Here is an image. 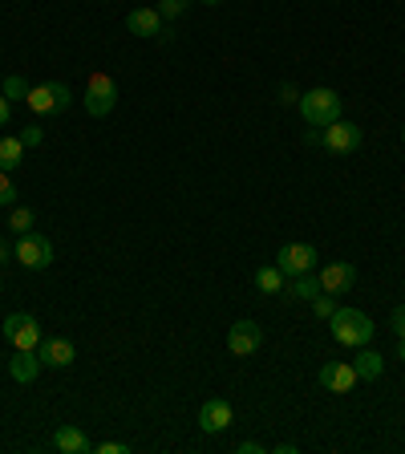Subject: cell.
Segmentation results:
<instances>
[{
  "mask_svg": "<svg viewBox=\"0 0 405 454\" xmlns=\"http://www.w3.org/2000/svg\"><path fill=\"white\" fill-rule=\"evenodd\" d=\"M329 325H332V337H337L340 345H349V349L369 345V340H373V329H378L361 309H337L329 317Z\"/></svg>",
  "mask_w": 405,
  "mask_h": 454,
  "instance_id": "cell-1",
  "label": "cell"
},
{
  "mask_svg": "<svg viewBox=\"0 0 405 454\" xmlns=\"http://www.w3.org/2000/svg\"><path fill=\"white\" fill-rule=\"evenodd\" d=\"M300 118L312 126V130H324V126H332L340 118V94L337 90H308V94H300Z\"/></svg>",
  "mask_w": 405,
  "mask_h": 454,
  "instance_id": "cell-2",
  "label": "cell"
},
{
  "mask_svg": "<svg viewBox=\"0 0 405 454\" xmlns=\"http://www.w3.org/2000/svg\"><path fill=\"white\" fill-rule=\"evenodd\" d=\"M69 102H74V90H69L66 82H45V85H33V90H28V110L41 114V118L69 110Z\"/></svg>",
  "mask_w": 405,
  "mask_h": 454,
  "instance_id": "cell-3",
  "label": "cell"
},
{
  "mask_svg": "<svg viewBox=\"0 0 405 454\" xmlns=\"http://www.w3.org/2000/svg\"><path fill=\"white\" fill-rule=\"evenodd\" d=\"M82 98H85V110L94 114V118H105V114L118 106V85H113L110 74H90Z\"/></svg>",
  "mask_w": 405,
  "mask_h": 454,
  "instance_id": "cell-4",
  "label": "cell"
},
{
  "mask_svg": "<svg viewBox=\"0 0 405 454\" xmlns=\"http://www.w3.org/2000/svg\"><path fill=\"white\" fill-rule=\"evenodd\" d=\"M12 260H20L25 268H49L53 264V244L37 231H28V236H17V247H12Z\"/></svg>",
  "mask_w": 405,
  "mask_h": 454,
  "instance_id": "cell-5",
  "label": "cell"
},
{
  "mask_svg": "<svg viewBox=\"0 0 405 454\" xmlns=\"http://www.w3.org/2000/svg\"><path fill=\"white\" fill-rule=\"evenodd\" d=\"M4 340H9L12 349H37L41 345L37 317H28V312H12L9 321H4Z\"/></svg>",
  "mask_w": 405,
  "mask_h": 454,
  "instance_id": "cell-6",
  "label": "cell"
},
{
  "mask_svg": "<svg viewBox=\"0 0 405 454\" xmlns=\"http://www.w3.org/2000/svg\"><path fill=\"white\" fill-rule=\"evenodd\" d=\"M276 268H280L284 276H304L316 268V247L312 244H284L280 252H276Z\"/></svg>",
  "mask_w": 405,
  "mask_h": 454,
  "instance_id": "cell-7",
  "label": "cell"
},
{
  "mask_svg": "<svg viewBox=\"0 0 405 454\" xmlns=\"http://www.w3.org/2000/svg\"><path fill=\"white\" fill-rule=\"evenodd\" d=\"M361 126H353V122H345V118H337L332 126H324V134H321V142H324V151H332V154H353L361 146Z\"/></svg>",
  "mask_w": 405,
  "mask_h": 454,
  "instance_id": "cell-8",
  "label": "cell"
},
{
  "mask_svg": "<svg viewBox=\"0 0 405 454\" xmlns=\"http://www.w3.org/2000/svg\"><path fill=\"white\" fill-rule=\"evenodd\" d=\"M260 345H264V329L255 321H236L227 329V349L236 353V357H252Z\"/></svg>",
  "mask_w": 405,
  "mask_h": 454,
  "instance_id": "cell-9",
  "label": "cell"
},
{
  "mask_svg": "<svg viewBox=\"0 0 405 454\" xmlns=\"http://www.w3.org/2000/svg\"><path fill=\"white\" fill-rule=\"evenodd\" d=\"M231 418H236V410H231L227 397H207L203 410H199V430L203 434H223L227 426H231Z\"/></svg>",
  "mask_w": 405,
  "mask_h": 454,
  "instance_id": "cell-10",
  "label": "cell"
},
{
  "mask_svg": "<svg viewBox=\"0 0 405 454\" xmlns=\"http://www.w3.org/2000/svg\"><path fill=\"white\" fill-rule=\"evenodd\" d=\"M321 293H329V296H340V293H349L353 284H357V268L353 264H345V260H332V264H324L321 268Z\"/></svg>",
  "mask_w": 405,
  "mask_h": 454,
  "instance_id": "cell-11",
  "label": "cell"
},
{
  "mask_svg": "<svg viewBox=\"0 0 405 454\" xmlns=\"http://www.w3.org/2000/svg\"><path fill=\"white\" fill-rule=\"evenodd\" d=\"M37 357H41V365H49V369H66V365H74L77 349L69 337H41Z\"/></svg>",
  "mask_w": 405,
  "mask_h": 454,
  "instance_id": "cell-12",
  "label": "cell"
},
{
  "mask_svg": "<svg viewBox=\"0 0 405 454\" xmlns=\"http://www.w3.org/2000/svg\"><path fill=\"white\" fill-rule=\"evenodd\" d=\"M357 369L349 365V361H329V365L321 369V386L329 389V394H349V389H357Z\"/></svg>",
  "mask_w": 405,
  "mask_h": 454,
  "instance_id": "cell-13",
  "label": "cell"
},
{
  "mask_svg": "<svg viewBox=\"0 0 405 454\" xmlns=\"http://www.w3.org/2000/svg\"><path fill=\"white\" fill-rule=\"evenodd\" d=\"M37 373H41L37 349H17V357H9V378L17 381V386H33Z\"/></svg>",
  "mask_w": 405,
  "mask_h": 454,
  "instance_id": "cell-14",
  "label": "cell"
},
{
  "mask_svg": "<svg viewBox=\"0 0 405 454\" xmlns=\"http://www.w3.org/2000/svg\"><path fill=\"white\" fill-rule=\"evenodd\" d=\"M49 442H53V450H61V454H90L94 450V442H90L85 430H77V426H57Z\"/></svg>",
  "mask_w": 405,
  "mask_h": 454,
  "instance_id": "cell-15",
  "label": "cell"
},
{
  "mask_svg": "<svg viewBox=\"0 0 405 454\" xmlns=\"http://www.w3.org/2000/svg\"><path fill=\"white\" fill-rule=\"evenodd\" d=\"M126 28H130L134 37H162V33H167L159 9H134L130 17H126Z\"/></svg>",
  "mask_w": 405,
  "mask_h": 454,
  "instance_id": "cell-16",
  "label": "cell"
},
{
  "mask_svg": "<svg viewBox=\"0 0 405 454\" xmlns=\"http://www.w3.org/2000/svg\"><path fill=\"white\" fill-rule=\"evenodd\" d=\"M353 369H357V378L378 381L381 373H386V357H381V353H373L369 345H361V353H357V361H353Z\"/></svg>",
  "mask_w": 405,
  "mask_h": 454,
  "instance_id": "cell-17",
  "label": "cell"
},
{
  "mask_svg": "<svg viewBox=\"0 0 405 454\" xmlns=\"http://www.w3.org/2000/svg\"><path fill=\"white\" fill-rule=\"evenodd\" d=\"M284 293L292 296V301H312V296L321 293V280H316L312 272H304V276H288V280H284Z\"/></svg>",
  "mask_w": 405,
  "mask_h": 454,
  "instance_id": "cell-18",
  "label": "cell"
},
{
  "mask_svg": "<svg viewBox=\"0 0 405 454\" xmlns=\"http://www.w3.org/2000/svg\"><path fill=\"white\" fill-rule=\"evenodd\" d=\"M25 162V142L20 138H0V170H17Z\"/></svg>",
  "mask_w": 405,
  "mask_h": 454,
  "instance_id": "cell-19",
  "label": "cell"
},
{
  "mask_svg": "<svg viewBox=\"0 0 405 454\" xmlns=\"http://www.w3.org/2000/svg\"><path fill=\"white\" fill-rule=\"evenodd\" d=\"M284 280H288V276H284L276 264H264L255 272V288H260V293H284Z\"/></svg>",
  "mask_w": 405,
  "mask_h": 454,
  "instance_id": "cell-20",
  "label": "cell"
},
{
  "mask_svg": "<svg viewBox=\"0 0 405 454\" xmlns=\"http://www.w3.org/2000/svg\"><path fill=\"white\" fill-rule=\"evenodd\" d=\"M28 90H33V85H28L25 77H20V74H9V77H4V90H0V94L9 98V102H28Z\"/></svg>",
  "mask_w": 405,
  "mask_h": 454,
  "instance_id": "cell-21",
  "label": "cell"
},
{
  "mask_svg": "<svg viewBox=\"0 0 405 454\" xmlns=\"http://www.w3.org/2000/svg\"><path fill=\"white\" fill-rule=\"evenodd\" d=\"M33 223H37V219H33V211H28V207H12L9 211V231H12V236H28V231H33Z\"/></svg>",
  "mask_w": 405,
  "mask_h": 454,
  "instance_id": "cell-22",
  "label": "cell"
},
{
  "mask_svg": "<svg viewBox=\"0 0 405 454\" xmlns=\"http://www.w3.org/2000/svg\"><path fill=\"white\" fill-rule=\"evenodd\" d=\"M187 4H191V0H159V17L162 20H175V17H183V12H187Z\"/></svg>",
  "mask_w": 405,
  "mask_h": 454,
  "instance_id": "cell-23",
  "label": "cell"
},
{
  "mask_svg": "<svg viewBox=\"0 0 405 454\" xmlns=\"http://www.w3.org/2000/svg\"><path fill=\"white\" fill-rule=\"evenodd\" d=\"M312 312H316L321 321H329L332 312H337V304H332V296H329V293H316V296H312Z\"/></svg>",
  "mask_w": 405,
  "mask_h": 454,
  "instance_id": "cell-24",
  "label": "cell"
},
{
  "mask_svg": "<svg viewBox=\"0 0 405 454\" xmlns=\"http://www.w3.org/2000/svg\"><path fill=\"white\" fill-rule=\"evenodd\" d=\"M17 203V187H12L9 170H0V207H12Z\"/></svg>",
  "mask_w": 405,
  "mask_h": 454,
  "instance_id": "cell-25",
  "label": "cell"
},
{
  "mask_svg": "<svg viewBox=\"0 0 405 454\" xmlns=\"http://www.w3.org/2000/svg\"><path fill=\"white\" fill-rule=\"evenodd\" d=\"M41 138H45V130H41L37 122L25 126V134H20V142H25V151H28V146H41Z\"/></svg>",
  "mask_w": 405,
  "mask_h": 454,
  "instance_id": "cell-26",
  "label": "cell"
},
{
  "mask_svg": "<svg viewBox=\"0 0 405 454\" xmlns=\"http://www.w3.org/2000/svg\"><path fill=\"white\" fill-rule=\"evenodd\" d=\"M389 325H393V337L401 340V337H405V304H397V309H393V317H389Z\"/></svg>",
  "mask_w": 405,
  "mask_h": 454,
  "instance_id": "cell-27",
  "label": "cell"
},
{
  "mask_svg": "<svg viewBox=\"0 0 405 454\" xmlns=\"http://www.w3.org/2000/svg\"><path fill=\"white\" fill-rule=\"evenodd\" d=\"M97 454H130V442H102Z\"/></svg>",
  "mask_w": 405,
  "mask_h": 454,
  "instance_id": "cell-28",
  "label": "cell"
},
{
  "mask_svg": "<svg viewBox=\"0 0 405 454\" xmlns=\"http://www.w3.org/2000/svg\"><path fill=\"white\" fill-rule=\"evenodd\" d=\"M9 118H12V102L4 94H0V130H4V126H9Z\"/></svg>",
  "mask_w": 405,
  "mask_h": 454,
  "instance_id": "cell-29",
  "label": "cell"
},
{
  "mask_svg": "<svg viewBox=\"0 0 405 454\" xmlns=\"http://www.w3.org/2000/svg\"><path fill=\"white\" fill-rule=\"evenodd\" d=\"M236 454H268V450H264L260 442H239V446H236Z\"/></svg>",
  "mask_w": 405,
  "mask_h": 454,
  "instance_id": "cell-30",
  "label": "cell"
},
{
  "mask_svg": "<svg viewBox=\"0 0 405 454\" xmlns=\"http://www.w3.org/2000/svg\"><path fill=\"white\" fill-rule=\"evenodd\" d=\"M9 255H12V252H9V239H0V264H4Z\"/></svg>",
  "mask_w": 405,
  "mask_h": 454,
  "instance_id": "cell-31",
  "label": "cell"
},
{
  "mask_svg": "<svg viewBox=\"0 0 405 454\" xmlns=\"http://www.w3.org/2000/svg\"><path fill=\"white\" fill-rule=\"evenodd\" d=\"M397 353H401V361H405V337H401V340H397Z\"/></svg>",
  "mask_w": 405,
  "mask_h": 454,
  "instance_id": "cell-32",
  "label": "cell"
},
{
  "mask_svg": "<svg viewBox=\"0 0 405 454\" xmlns=\"http://www.w3.org/2000/svg\"><path fill=\"white\" fill-rule=\"evenodd\" d=\"M203 4H223V0H203Z\"/></svg>",
  "mask_w": 405,
  "mask_h": 454,
  "instance_id": "cell-33",
  "label": "cell"
},
{
  "mask_svg": "<svg viewBox=\"0 0 405 454\" xmlns=\"http://www.w3.org/2000/svg\"><path fill=\"white\" fill-rule=\"evenodd\" d=\"M0 288H4V280H0Z\"/></svg>",
  "mask_w": 405,
  "mask_h": 454,
  "instance_id": "cell-34",
  "label": "cell"
},
{
  "mask_svg": "<svg viewBox=\"0 0 405 454\" xmlns=\"http://www.w3.org/2000/svg\"><path fill=\"white\" fill-rule=\"evenodd\" d=\"M401 138H405V130H401Z\"/></svg>",
  "mask_w": 405,
  "mask_h": 454,
  "instance_id": "cell-35",
  "label": "cell"
}]
</instances>
